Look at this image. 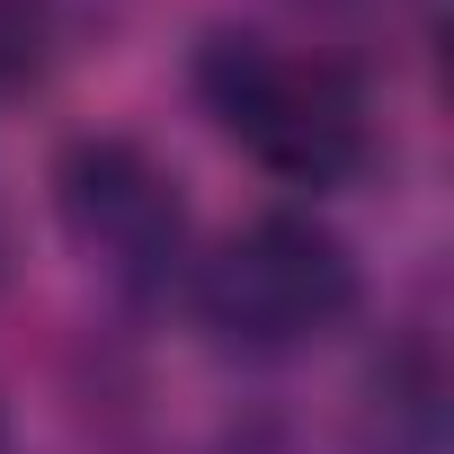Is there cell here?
<instances>
[{
    "mask_svg": "<svg viewBox=\"0 0 454 454\" xmlns=\"http://www.w3.org/2000/svg\"><path fill=\"white\" fill-rule=\"evenodd\" d=\"M45 196H54V223L72 259L125 294V303H160L187 286V259H196V214H187V187L178 169L143 143V134H72L45 169Z\"/></svg>",
    "mask_w": 454,
    "mask_h": 454,
    "instance_id": "3957f363",
    "label": "cell"
},
{
    "mask_svg": "<svg viewBox=\"0 0 454 454\" xmlns=\"http://www.w3.org/2000/svg\"><path fill=\"white\" fill-rule=\"evenodd\" d=\"M0 277H10V205H0Z\"/></svg>",
    "mask_w": 454,
    "mask_h": 454,
    "instance_id": "8992f818",
    "label": "cell"
},
{
    "mask_svg": "<svg viewBox=\"0 0 454 454\" xmlns=\"http://www.w3.org/2000/svg\"><path fill=\"white\" fill-rule=\"evenodd\" d=\"M45 63V10L36 0H0V90H27Z\"/></svg>",
    "mask_w": 454,
    "mask_h": 454,
    "instance_id": "5b68a950",
    "label": "cell"
},
{
    "mask_svg": "<svg viewBox=\"0 0 454 454\" xmlns=\"http://www.w3.org/2000/svg\"><path fill=\"white\" fill-rule=\"evenodd\" d=\"M365 410H374V454H436L445 436V374L427 339H401L374 374H365Z\"/></svg>",
    "mask_w": 454,
    "mask_h": 454,
    "instance_id": "277c9868",
    "label": "cell"
},
{
    "mask_svg": "<svg viewBox=\"0 0 454 454\" xmlns=\"http://www.w3.org/2000/svg\"><path fill=\"white\" fill-rule=\"evenodd\" d=\"M0 454H10V427H0Z\"/></svg>",
    "mask_w": 454,
    "mask_h": 454,
    "instance_id": "52a82bcc",
    "label": "cell"
},
{
    "mask_svg": "<svg viewBox=\"0 0 454 454\" xmlns=\"http://www.w3.org/2000/svg\"><path fill=\"white\" fill-rule=\"evenodd\" d=\"M187 81H196V107L294 196H330L374 169V98L339 54H312L259 27H214Z\"/></svg>",
    "mask_w": 454,
    "mask_h": 454,
    "instance_id": "6da1fadb",
    "label": "cell"
},
{
    "mask_svg": "<svg viewBox=\"0 0 454 454\" xmlns=\"http://www.w3.org/2000/svg\"><path fill=\"white\" fill-rule=\"evenodd\" d=\"M187 312L214 348L232 356H294L330 330L356 321L365 303V268L348 250V232H330V223L312 205H268L250 223H232L223 241H205L187 259Z\"/></svg>",
    "mask_w": 454,
    "mask_h": 454,
    "instance_id": "7a4b0ae2",
    "label": "cell"
}]
</instances>
